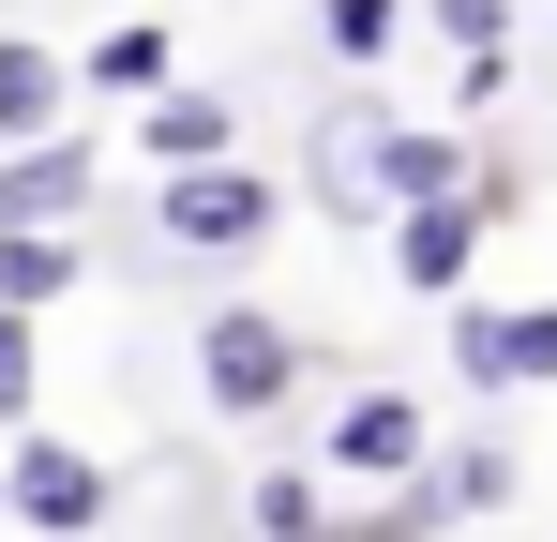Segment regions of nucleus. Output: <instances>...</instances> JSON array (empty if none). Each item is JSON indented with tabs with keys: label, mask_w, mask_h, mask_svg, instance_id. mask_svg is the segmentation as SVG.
<instances>
[{
	"label": "nucleus",
	"mask_w": 557,
	"mask_h": 542,
	"mask_svg": "<svg viewBox=\"0 0 557 542\" xmlns=\"http://www.w3.org/2000/svg\"><path fill=\"white\" fill-rule=\"evenodd\" d=\"M91 76H106V90H166V30H106Z\"/></svg>",
	"instance_id": "nucleus-13"
},
{
	"label": "nucleus",
	"mask_w": 557,
	"mask_h": 542,
	"mask_svg": "<svg viewBox=\"0 0 557 542\" xmlns=\"http://www.w3.org/2000/svg\"><path fill=\"white\" fill-rule=\"evenodd\" d=\"M332 452H347V467H422V407H407V392H362V407L332 422Z\"/></svg>",
	"instance_id": "nucleus-8"
},
{
	"label": "nucleus",
	"mask_w": 557,
	"mask_h": 542,
	"mask_svg": "<svg viewBox=\"0 0 557 542\" xmlns=\"http://www.w3.org/2000/svg\"><path fill=\"white\" fill-rule=\"evenodd\" d=\"M257 542H317V482H257Z\"/></svg>",
	"instance_id": "nucleus-15"
},
{
	"label": "nucleus",
	"mask_w": 557,
	"mask_h": 542,
	"mask_svg": "<svg viewBox=\"0 0 557 542\" xmlns=\"http://www.w3.org/2000/svg\"><path fill=\"white\" fill-rule=\"evenodd\" d=\"M453 377H557V317H453Z\"/></svg>",
	"instance_id": "nucleus-5"
},
{
	"label": "nucleus",
	"mask_w": 557,
	"mask_h": 542,
	"mask_svg": "<svg viewBox=\"0 0 557 542\" xmlns=\"http://www.w3.org/2000/svg\"><path fill=\"white\" fill-rule=\"evenodd\" d=\"M392 15H407V0H317V30H332L347 61H376V46H392Z\"/></svg>",
	"instance_id": "nucleus-14"
},
{
	"label": "nucleus",
	"mask_w": 557,
	"mask_h": 542,
	"mask_svg": "<svg viewBox=\"0 0 557 542\" xmlns=\"http://www.w3.org/2000/svg\"><path fill=\"white\" fill-rule=\"evenodd\" d=\"M0 513H15V497H0Z\"/></svg>",
	"instance_id": "nucleus-18"
},
{
	"label": "nucleus",
	"mask_w": 557,
	"mask_h": 542,
	"mask_svg": "<svg viewBox=\"0 0 557 542\" xmlns=\"http://www.w3.org/2000/svg\"><path fill=\"white\" fill-rule=\"evenodd\" d=\"M76 196H91V151H76V136H46V151H15V167H0V226H15V242H46Z\"/></svg>",
	"instance_id": "nucleus-4"
},
{
	"label": "nucleus",
	"mask_w": 557,
	"mask_h": 542,
	"mask_svg": "<svg viewBox=\"0 0 557 542\" xmlns=\"http://www.w3.org/2000/svg\"><path fill=\"white\" fill-rule=\"evenodd\" d=\"M422 497H437V513H497L512 467H497V452H453V467H422Z\"/></svg>",
	"instance_id": "nucleus-12"
},
{
	"label": "nucleus",
	"mask_w": 557,
	"mask_h": 542,
	"mask_svg": "<svg viewBox=\"0 0 557 542\" xmlns=\"http://www.w3.org/2000/svg\"><path fill=\"white\" fill-rule=\"evenodd\" d=\"M196 377H211V407H286V332L272 317H211Z\"/></svg>",
	"instance_id": "nucleus-3"
},
{
	"label": "nucleus",
	"mask_w": 557,
	"mask_h": 542,
	"mask_svg": "<svg viewBox=\"0 0 557 542\" xmlns=\"http://www.w3.org/2000/svg\"><path fill=\"white\" fill-rule=\"evenodd\" d=\"M30 407V317H0V422Z\"/></svg>",
	"instance_id": "nucleus-17"
},
{
	"label": "nucleus",
	"mask_w": 557,
	"mask_h": 542,
	"mask_svg": "<svg viewBox=\"0 0 557 542\" xmlns=\"http://www.w3.org/2000/svg\"><path fill=\"white\" fill-rule=\"evenodd\" d=\"M437 30H453L467 61H497V30H512V0H437Z\"/></svg>",
	"instance_id": "nucleus-16"
},
{
	"label": "nucleus",
	"mask_w": 557,
	"mask_h": 542,
	"mask_svg": "<svg viewBox=\"0 0 557 542\" xmlns=\"http://www.w3.org/2000/svg\"><path fill=\"white\" fill-rule=\"evenodd\" d=\"M46 106H61V61H46V46H0V136L46 151Z\"/></svg>",
	"instance_id": "nucleus-10"
},
{
	"label": "nucleus",
	"mask_w": 557,
	"mask_h": 542,
	"mask_svg": "<svg viewBox=\"0 0 557 542\" xmlns=\"http://www.w3.org/2000/svg\"><path fill=\"white\" fill-rule=\"evenodd\" d=\"M467 242H482V226H467V196H453V211H407V286H437V301H453V286H467Z\"/></svg>",
	"instance_id": "nucleus-9"
},
{
	"label": "nucleus",
	"mask_w": 557,
	"mask_h": 542,
	"mask_svg": "<svg viewBox=\"0 0 557 542\" xmlns=\"http://www.w3.org/2000/svg\"><path fill=\"white\" fill-rule=\"evenodd\" d=\"M61 286H76V242H15V226H0V317L61 301Z\"/></svg>",
	"instance_id": "nucleus-11"
},
{
	"label": "nucleus",
	"mask_w": 557,
	"mask_h": 542,
	"mask_svg": "<svg viewBox=\"0 0 557 542\" xmlns=\"http://www.w3.org/2000/svg\"><path fill=\"white\" fill-rule=\"evenodd\" d=\"M376 196H407V211H453V196H467V151H453V136H376Z\"/></svg>",
	"instance_id": "nucleus-7"
},
{
	"label": "nucleus",
	"mask_w": 557,
	"mask_h": 542,
	"mask_svg": "<svg viewBox=\"0 0 557 542\" xmlns=\"http://www.w3.org/2000/svg\"><path fill=\"white\" fill-rule=\"evenodd\" d=\"M257 226H272V181H257V167L166 181V242H196V257H211V242H257Z\"/></svg>",
	"instance_id": "nucleus-2"
},
{
	"label": "nucleus",
	"mask_w": 557,
	"mask_h": 542,
	"mask_svg": "<svg viewBox=\"0 0 557 542\" xmlns=\"http://www.w3.org/2000/svg\"><path fill=\"white\" fill-rule=\"evenodd\" d=\"M0 497H15V528L91 542V513H106V467H91V452H61V438H30L15 467H0Z\"/></svg>",
	"instance_id": "nucleus-1"
},
{
	"label": "nucleus",
	"mask_w": 557,
	"mask_h": 542,
	"mask_svg": "<svg viewBox=\"0 0 557 542\" xmlns=\"http://www.w3.org/2000/svg\"><path fill=\"white\" fill-rule=\"evenodd\" d=\"M136 151H151V167H166V181H196V167H226V106H211V90H166Z\"/></svg>",
	"instance_id": "nucleus-6"
}]
</instances>
